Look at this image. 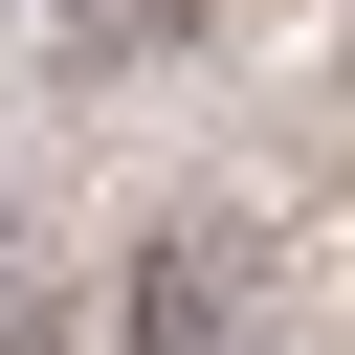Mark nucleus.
<instances>
[{"instance_id": "f257e3e1", "label": "nucleus", "mask_w": 355, "mask_h": 355, "mask_svg": "<svg viewBox=\"0 0 355 355\" xmlns=\"http://www.w3.org/2000/svg\"><path fill=\"white\" fill-rule=\"evenodd\" d=\"M111 333H133V355H244V222H222V200H178V222L133 244Z\"/></svg>"}, {"instance_id": "f03ea898", "label": "nucleus", "mask_w": 355, "mask_h": 355, "mask_svg": "<svg viewBox=\"0 0 355 355\" xmlns=\"http://www.w3.org/2000/svg\"><path fill=\"white\" fill-rule=\"evenodd\" d=\"M200 0H67V67H111V44H178Z\"/></svg>"}, {"instance_id": "7ed1b4c3", "label": "nucleus", "mask_w": 355, "mask_h": 355, "mask_svg": "<svg viewBox=\"0 0 355 355\" xmlns=\"http://www.w3.org/2000/svg\"><path fill=\"white\" fill-rule=\"evenodd\" d=\"M0 355H89V311H67L44 266H0Z\"/></svg>"}]
</instances>
